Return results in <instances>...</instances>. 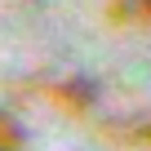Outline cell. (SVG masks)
I'll list each match as a JSON object with an SVG mask.
<instances>
[{
    "instance_id": "6da1fadb",
    "label": "cell",
    "mask_w": 151,
    "mask_h": 151,
    "mask_svg": "<svg viewBox=\"0 0 151 151\" xmlns=\"http://www.w3.org/2000/svg\"><path fill=\"white\" fill-rule=\"evenodd\" d=\"M62 93H67V98H76L80 107H89V102L98 98V80H85V76H76V80H67V85H62Z\"/></svg>"
},
{
    "instance_id": "7a4b0ae2",
    "label": "cell",
    "mask_w": 151,
    "mask_h": 151,
    "mask_svg": "<svg viewBox=\"0 0 151 151\" xmlns=\"http://www.w3.org/2000/svg\"><path fill=\"white\" fill-rule=\"evenodd\" d=\"M142 5H147V9H151V0H142Z\"/></svg>"
},
{
    "instance_id": "3957f363",
    "label": "cell",
    "mask_w": 151,
    "mask_h": 151,
    "mask_svg": "<svg viewBox=\"0 0 151 151\" xmlns=\"http://www.w3.org/2000/svg\"><path fill=\"white\" fill-rule=\"evenodd\" d=\"M0 151H9V147H0Z\"/></svg>"
}]
</instances>
